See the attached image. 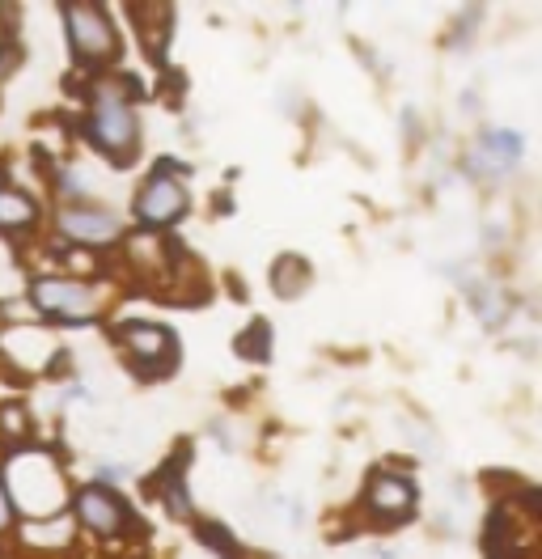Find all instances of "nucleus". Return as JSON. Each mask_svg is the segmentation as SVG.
Instances as JSON below:
<instances>
[{
	"instance_id": "4",
	"label": "nucleus",
	"mask_w": 542,
	"mask_h": 559,
	"mask_svg": "<svg viewBox=\"0 0 542 559\" xmlns=\"http://www.w3.org/2000/svg\"><path fill=\"white\" fill-rule=\"evenodd\" d=\"M64 22H68V34H72V47H77L85 60H106L115 51V30H111V22H106L102 9H94V5H68Z\"/></svg>"
},
{
	"instance_id": "9",
	"label": "nucleus",
	"mask_w": 542,
	"mask_h": 559,
	"mask_svg": "<svg viewBox=\"0 0 542 559\" xmlns=\"http://www.w3.org/2000/svg\"><path fill=\"white\" fill-rule=\"evenodd\" d=\"M77 513H81L85 526L98 530V534H119V526H123V504L102 488H85L77 496Z\"/></svg>"
},
{
	"instance_id": "12",
	"label": "nucleus",
	"mask_w": 542,
	"mask_h": 559,
	"mask_svg": "<svg viewBox=\"0 0 542 559\" xmlns=\"http://www.w3.org/2000/svg\"><path fill=\"white\" fill-rule=\"evenodd\" d=\"M34 216H39V208H34L30 195L0 187V229H26Z\"/></svg>"
},
{
	"instance_id": "8",
	"label": "nucleus",
	"mask_w": 542,
	"mask_h": 559,
	"mask_svg": "<svg viewBox=\"0 0 542 559\" xmlns=\"http://www.w3.org/2000/svg\"><path fill=\"white\" fill-rule=\"evenodd\" d=\"M5 356L13 360L17 369H43L51 356H56V339H51L47 331H34V327H22V331H9L5 335Z\"/></svg>"
},
{
	"instance_id": "11",
	"label": "nucleus",
	"mask_w": 542,
	"mask_h": 559,
	"mask_svg": "<svg viewBox=\"0 0 542 559\" xmlns=\"http://www.w3.org/2000/svg\"><path fill=\"white\" fill-rule=\"evenodd\" d=\"M479 166L483 170H492V174H504V170H509L513 166V161L521 157V140L513 136V132H492V136H487L483 144H479Z\"/></svg>"
},
{
	"instance_id": "3",
	"label": "nucleus",
	"mask_w": 542,
	"mask_h": 559,
	"mask_svg": "<svg viewBox=\"0 0 542 559\" xmlns=\"http://www.w3.org/2000/svg\"><path fill=\"white\" fill-rule=\"evenodd\" d=\"M30 297L34 305H39L43 314L51 318H68V322H89L98 314V297H94V288H85L77 280H56V276H47L30 288Z\"/></svg>"
},
{
	"instance_id": "10",
	"label": "nucleus",
	"mask_w": 542,
	"mask_h": 559,
	"mask_svg": "<svg viewBox=\"0 0 542 559\" xmlns=\"http://www.w3.org/2000/svg\"><path fill=\"white\" fill-rule=\"evenodd\" d=\"M411 500H415V492H411V483L407 479H394V475H382L369 488V504H373V513H382V517H403L407 509H411Z\"/></svg>"
},
{
	"instance_id": "14",
	"label": "nucleus",
	"mask_w": 542,
	"mask_h": 559,
	"mask_svg": "<svg viewBox=\"0 0 542 559\" xmlns=\"http://www.w3.org/2000/svg\"><path fill=\"white\" fill-rule=\"evenodd\" d=\"M26 432H30V416L22 407H5V411H0V437H5L9 445H22Z\"/></svg>"
},
{
	"instance_id": "15",
	"label": "nucleus",
	"mask_w": 542,
	"mask_h": 559,
	"mask_svg": "<svg viewBox=\"0 0 542 559\" xmlns=\"http://www.w3.org/2000/svg\"><path fill=\"white\" fill-rule=\"evenodd\" d=\"M13 526V504H9V492H5V479H0V534Z\"/></svg>"
},
{
	"instance_id": "13",
	"label": "nucleus",
	"mask_w": 542,
	"mask_h": 559,
	"mask_svg": "<svg viewBox=\"0 0 542 559\" xmlns=\"http://www.w3.org/2000/svg\"><path fill=\"white\" fill-rule=\"evenodd\" d=\"M271 280H276V293L280 297H297L301 288H305V280H310V267L288 255V259L276 263V276H271Z\"/></svg>"
},
{
	"instance_id": "7",
	"label": "nucleus",
	"mask_w": 542,
	"mask_h": 559,
	"mask_svg": "<svg viewBox=\"0 0 542 559\" xmlns=\"http://www.w3.org/2000/svg\"><path fill=\"white\" fill-rule=\"evenodd\" d=\"M123 344L136 356V365L144 369H157L161 360L174 356V335L166 327H153V322H136V327L123 331Z\"/></svg>"
},
{
	"instance_id": "5",
	"label": "nucleus",
	"mask_w": 542,
	"mask_h": 559,
	"mask_svg": "<svg viewBox=\"0 0 542 559\" xmlns=\"http://www.w3.org/2000/svg\"><path fill=\"white\" fill-rule=\"evenodd\" d=\"M183 208H187V191L166 170H157L149 183H144L140 200H136V212H140L144 225H170V221L183 216Z\"/></svg>"
},
{
	"instance_id": "1",
	"label": "nucleus",
	"mask_w": 542,
	"mask_h": 559,
	"mask_svg": "<svg viewBox=\"0 0 542 559\" xmlns=\"http://www.w3.org/2000/svg\"><path fill=\"white\" fill-rule=\"evenodd\" d=\"M5 492L17 496L26 517H51L64 500V483L56 475V462L47 454H13L9 471H5Z\"/></svg>"
},
{
	"instance_id": "2",
	"label": "nucleus",
	"mask_w": 542,
	"mask_h": 559,
	"mask_svg": "<svg viewBox=\"0 0 542 559\" xmlns=\"http://www.w3.org/2000/svg\"><path fill=\"white\" fill-rule=\"evenodd\" d=\"M89 132H94L98 149L111 157H128L136 149V111L128 102V89L123 85H102L94 94V111H89Z\"/></svg>"
},
{
	"instance_id": "6",
	"label": "nucleus",
	"mask_w": 542,
	"mask_h": 559,
	"mask_svg": "<svg viewBox=\"0 0 542 559\" xmlns=\"http://www.w3.org/2000/svg\"><path fill=\"white\" fill-rule=\"evenodd\" d=\"M60 229L81 246H106L119 238V216L106 208H64Z\"/></svg>"
},
{
	"instance_id": "16",
	"label": "nucleus",
	"mask_w": 542,
	"mask_h": 559,
	"mask_svg": "<svg viewBox=\"0 0 542 559\" xmlns=\"http://www.w3.org/2000/svg\"><path fill=\"white\" fill-rule=\"evenodd\" d=\"M68 263L77 267V272H94V259H89V255H81V250H77V255H68Z\"/></svg>"
}]
</instances>
